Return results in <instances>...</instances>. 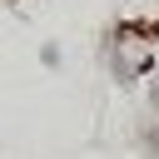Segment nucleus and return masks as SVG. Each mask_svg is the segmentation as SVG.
<instances>
[{
	"instance_id": "obj_2",
	"label": "nucleus",
	"mask_w": 159,
	"mask_h": 159,
	"mask_svg": "<svg viewBox=\"0 0 159 159\" xmlns=\"http://www.w3.org/2000/svg\"><path fill=\"white\" fill-rule=\"evenodd\" d=\"M144 144H149V149L159 154V129H149V134H144Z\"/></svg>"
},
{
	"instance_id": "obj_3",
	"label": "nucleus",
	"mask_w": 159,
	"mask_h": 159,
	"mask_svg": "<svg viewBox=\"0 0 159 159\" xmlns=\"http://www.w3.org/2000/svg\"><path fill=\"white\" fill-rule=\"evenodd\" d=\"M149 94H154V109H159V80H154V89H149Z\"/></svg>"
},
{
	"instance_id": "obj_1",
	"label": "nucleus",
	"mask_w": 159,
	"mask_h": 159,
	"mask_svg": "<svg viewBox=\"0 0 159 159\" xmlns=\"http://www.w3.org/2000/svg\"><path fill=\"white\" fill-rule=\"evenodd\" d=\"M109 65H114L119 80H134L144 70V40H134L129 30L124 35H109Z\"/></svg>"
}]
</instances>
